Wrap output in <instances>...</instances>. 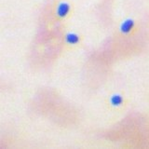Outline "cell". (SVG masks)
Instances as JSON below:
<instances>
[{"instance_id": "cell-1", "label": "cell", "mask_w": 149, "mask_h": 149, "mask_svg": "<svg viewBox=\"0 0 149 149\" xmlns=\"http://www.w3.org/2000/svg\"><path fill=\"white\" fill-rule=\"evenodd\" d=\"M134 27V21L132 19H128V20L124 21L120 25V32L123 33V34L127 35L133 29Z\"/></svg>"}, {"instance_id": "cell-2", "label": "cell", "mask_w": 149, "mask_h": 149, "mask_svg": "<svg viewBox=\"0 0 149 149\" xmlns=\"http://www.w3.org/2000/svg\"><path fill=\"white\" fill-rule=\"evenodd\" d=\"M65 42L69 45H77L80 42V36L74 33H68L64 36Z\"/></svg>"}, {"instance_id": "cell-3", "label": "cell", "mask_w": 149, "mask_h": 149, "mask_svg": "<svg viewBox=\"0 0 149 149\" xmlns=\"http://www.w3.org/2000/svg\"><path fill=\"white\" fill-rule=\"evenodd\" d=\"M110 104L112 106H114V107H120L124 104V98L122 95L118 94V93H116V94H113L111 96Z\"/></svg>"}, {"instance_id": "cell-4", "label": "cell", "mask_w": 149, "mask_h": 149, "mask_svg": "<svg viewBox=\"0 0 149 149\" xmlns=\"http://www.w3.org/2000/svg\"><path fill=\"white\" fill-rule=\"evenodd\" d=\"M70 10V7L67 3H61L57 8V15L60 18H63L68 14Z\"/></svg>"}]
</instances>
